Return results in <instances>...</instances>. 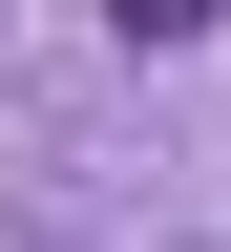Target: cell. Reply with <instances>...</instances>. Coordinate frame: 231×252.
<instances>
[{"label":"cell","mask_w":231,"mask_h":252,"mask_svg":"<svg viewBox=\"0 0 231 252\" xmlns=\"http://www.w3.org/2000/svg\"><path fill=\"white\" fill-rule=\"evenodd\" d=\"M105 21H126V42H210V0H105Z\"/></svg>","instance_id":"obj_1"}]
</instances>
